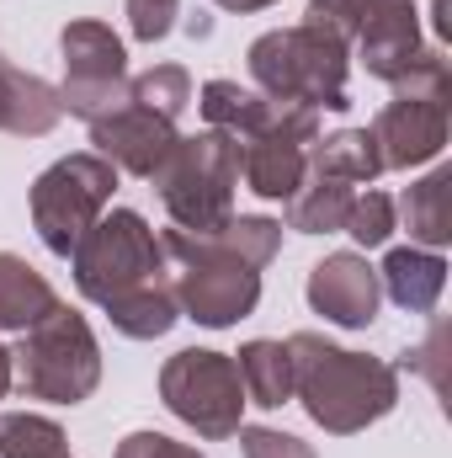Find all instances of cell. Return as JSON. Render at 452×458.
Masks as SVG:
<instances>
[{
	"label": "cell",
	"instance_id": "cell-27",
	"mask_svg": "<svg viewBox=\"0 0 452 458\" xmlns=\"http://www.w3.org/2000/svg\"><path fill=\"white\" fill-rule=\"evenodd\" d=\"M176 5L181 0H128V27L138 43H160L176 27Z\"/></svg>",
	"mask_w": 452,
	"mask_h": 458
},
{
	"label": "cell",
	"instance_id": "cell-22",
	"mask_svg": "<svg viewBox=\"0 0 452 458\" xmlns=\"http://www.w3.org/2000/svg\"><path fill=\"white\" fill-rule=\"evenodd\" d=\"M309 165H314V171H331V176H340V182H367V176L383 171L367 128H346V133H336V139H325V144L314 149Z\"/></svg>",
	"mask_w": 452,
	"mask_h": 458
},
{
	"label": "cell",
	"instance_id": "cell-3",
	"mask_svg": "<svg viewBox=\"0 0 452 458\" xmlns=\"http://www.w3.org/2000/svg\"><path fill=\"white\" fill-rule=\"evenodd\" d=\"M250 75L266 91V102L282 107H331L346 113V43L336 32L304 21V27H282L250 43Z\"/></svg>",
	"mask_w": 452,
	"mask_h": 458
},
{
	"label": "cell",
	"instance_id": "cell-16",
	"mask_svg": "<svg viewBox=\"0 0 452 458\" xmlns=\"http://www.w3.org/2000/svg\"><path fill=\"white\" fill-rule=\"evenodd\" d=\"M54 288L43 272H32L21 256L0 250V331H27L54 310Z\"/></svg>",
	"mask_w": 452,
	"mask_h": 458
},
{
	"label": "cell",
	"instance_id": "cell-28",
	"mask_svg": "<svg viewBox=\"0 0 452 458\" xmlns=\"http://www.w3.org/2000/svg\"><path fill=\"white\" fill-rule=\"evenodd\" d=\"M239 443H245V458H314L309 443H298L288 432H272V427H245Z\"/></svg>",
	"mask_w": 452,
	"mask_h": 458
},
{
	"label": "cell",
	"instance_id": "cell-31",
	"mask_svg": "<svg viewBox=\"0 0 452 458\" xmlns=\"http://www.w3.org/2000/svg\"><path fill=\"white\" fill-rule=\"evenodd\" d=\"M5 389H11V352L0 346V400H5Z\"/></svg>",
	"mask_w": 452,
	"mask_h": 458
},
{
	"label": "cell",
	"instance_id": "cell-32",
	"mask_svg": "<svg viewBox=\"0 0 452 458\" xmlns=\"http://www.w3.org/2000/svg\"><path fill=\"white\" fill-rule=\"evenodd\" d=\"M431 5H437V27H448V16H442V11H448V0H431Z\"/></svg>",
	"mask_w": 452,
	"mask_h": 458
},
{
	"label": "cell",
	"instance_id": "cell-9",
	"mask_svg": "<svg viewBox=\"0 0 452 458\" xmlns=\"http://www.w3.org/2000/svg\"><path fill=\"white\" fill-rule=\"evenodd\" d=\"M64 91L59 102L75 117L96 123L128 102V54L113 27L102 21H70L64 27Z\"/></svg>",
	"mask_w": 452,
	"mask_h": 458
},
{
	"label": "cell",
	"instance_id": "cell-5",
	"mask_svg": "<svg viewBox=\"0 0 452 458\" xmlns=\"http://www.w3.org/2000/svg\"><path fill=\"white\" fill-rule=\"evenodd\" d=\"M165 198V214L187 234H208L219 229L234 203V182H239V139H229L219 128L197 133V139H176L171 160L149 176Z\"/></svg>",
	"mask_w": 452,
	"mask_h": 458
},
{
	"label": "cell",
	"instance_id": "cell-7",
	"mask_svg": "<svg viewBox=\"0 0 452 458\" xmlns=\"http://www.w3.org/2000/svg\"><path fill=\"white\" fill-rule=\"evenodd\" d=\"M117 171L91 149V155H70L59 165H48L32 187V225L43 234V245L54 256H70L86 229L102 219V208L113 203Z\"/></svg>",
	"mask_w": 452,
	"mask_h": 458
},
{
	"label": "cell",
	"instance_id": "cell-19",
	"mask_svg": "<svg viewBox=\"0 0 452 458\" xmlns=\"http://www.w3.org/2000/svg\"><path fill=\"white\" fill-rule=\"evenodd\" d=\"M239 384H245V405H266L277 411L288 394H293V362H288V346L282 342H250L239 346Z\"/></svg>",
	"mask_w": 452,
	"mask_h": 458
},
{
	"label": "cell",
	"instance_id": "cell-25",
	"mask_svg": "<svg viewBox=\"0 0 452 458\" xmlns=\"http://www.w3.org/2000/svg\"><path fill=\"white\" fill-rule=\"evenodd\" d=\"M383 11H389V0H309V21L325 27V32H336L340 43L362 38Z\"/></svg>",
	"mask_w": 452,
	"mask_h": 458
},
{
	"label": "cell",
	"instance_id": "cell-24",
	"mask_svg": "<svg viewBox=\"0 0 452 458\" xmlns=\"http://www.w3.org/2000/svg\"><path fill=\"white\" fill-rule=\"evenodd\" d=\"M0 458H70V443L48 416H0Z\"/></svg>",
	"mask_w": 452,
	"mask_h": 458
},
{
	"label": "cell",
	"instance_id": "cell-15",
	"mask_svg": "<svg viewBox=\"0 0 452 458\" xmlns=\"http://www.w3.org/2000/svg\"><path fill=\"white\" fill-rule=\"evenodd\" d=\"M351 203H356V192H351V182H340L331 171H304V182H298V192L288 198V229H298V234H331V229H346V214H351Z\"/></svg>",
	"mask_w": 452,
	"mask_h": 458
},
{
	"label": "cell",
	"instance_id": "cell-13",
	"mask_svg": "<svg viewBox=\"0 0 452 458\" xmlns=\"http://www.w3.org/2000/svg\"><path fill=\"white\" fill-rule=\"evenodd\" d=\"M309 304H314V315L362 331V326L378 320V272L362 256L336 250L309 272Z\"/></svg>",
	"mask_w": 452,
	"mask_h": 458
},
{
	"label": "cell",
	"instance_id": "cell-12",
	"mask_svg": "<svg viewBox=\"0 0 452 458\" xmlns=\"http://www.w3.org/2000/svg\"><path fill=\"white\" fill-rule=\"evenodd\" d=\"M367 133H372V149H378L383 171L421 165V160H431L448 144V102H437V97H399V102H389L378 113V123Z\"/></svg>",
	"mask_w": 452,
	"mask_h": 458
},
{
	"label": "cell",
	"instance_id": "cell-26",
	"mask_svg": "<svg viewBox=\"0 0 452 458\" xmlns=\"http://www.w3.org/2000/svg\"><path fill=\"white\" fill-rule=\"evenodd\" d=\"M346 229H351V240L356 245H383L389 234H394V203L383 198V192H367V198H356L351 203V214H346Z\"/></svg>",
	"mask_w": 452,
	"mask_h": 458
},
{
	"label": "cell",
	"instance_id": "cell-11",
	"mask_svg": "<svg viewBox=\"0 0 452 458\" xmlns=\"http://www.w3.org/2000/svg\"><path fill=\"white\" fill-rule=\"evenodd\" d=\"M176 139H181L176 123L144 113V107H133V102H122L117 113H107V117L91 123V144H96V155H102L113 171H128V176H155V171L171 160Z\"/></svg>",
	"mask_w": 452,
	"mask_h": 458
},
{
	"label": "cell",
	"instance_id": "cell-18",
	"mask_svg": "<svg viewBox=\"0 0 452 458\" xmlns=\"http://www.w3.org/2000/svg\"><path fill=\"white\" fill-rule=\"evenodd\" d=\"M277 113V102H266V97H255V91H245V86H234V81H208L203 86V117H208V128H219L229 139H255L266 123Z\"/></svg>",
	"mask_w": 452,
	"mask_h": 458
},
{
	"label": "cell",
	"instance_id": "cell-29",
	"mask_svg": "<svg viewBox=\"0 0 452 458\" xmlns=\"http://www.w3.org/2000/svg\"><path fill=\"white\" fill-rule=\"evenodd\" d=\"M117 458H203V454L176 443V437H165V432H133V437H122Z\"/></svg>",
	"mask_w": 452,
	"mask_h": 458
},
{
	"label": "cell",
	"instance_id": "cell-30",
	"mask_svg": "<svg viewBox=\"0 0 452 458\" xmlns=\"http://www.w3.org/2000/svg\"><path fill=\"white\" fill-rule=\"evenodd\" d=\"M224 11H261V5H277V0H219Z\"/></svg>",
	"mask_w": 452,
	"mask_h": 458
},
{
	"label": "cell",
	"instance_id": "cell-2",
	"mask_svg": "<svg viewBox=\"0 0 452 458\" xmlns=\"http://www.w3.org/2000/svg\"><path fill=\"white\" fill-rule=\"evenodd\" d=\"M288 362H293V389L304 394V411L325 432H362L367 421L389 416L399 400V378L389 362L340 352L314 331H298L288 342Z\"/></svg>",
	"mask_w": 452,
	"mask_h": 458
},
{
	"label": "cell",
	"instance_id": "cell-10",
	"mask_svg": "<svg viewBox=\"0 0 452 458\" xmlns=\"http://www.w3.org/2000/svg\"><path fill=\"white\" fill-rule=\"evenodd\" d=\"M314 128H320V113H309V107H282V102H277L272 123H266L255 139L239 144V176L250 182L255 198H282V203H288V198L298 192V182H304V171H309L304 144H314Z\"/></svg>",
	"mask_w": 452,
	"mask_h": 458
},
{
	"label": "cell",
	"instance_id": "cell-23",
	"mask_svg": "<svg viewBox=\"0 0 452 458\" xmlns=\"http://www.w3.org/2000/svg\"><path fill=\"white\" fill-rule=\"evenodd\" d=\"M128 102L144 107V113H155V117H165V123H176V117L187 113V102H192V81H187V70L160 64V70L128 81Z\"/></svg>",
	"mask_w": 452,
	"mask_h": 458
},
{
	"label": "cell",
	"instance_id": "cell-17",
	"mask_svg": "<svg viewBox=\"0 0 452 458\" xmlns=\"http://www.w3.org/2000/svg\"><path fill=\"white\" fill-rule=\"evenodd\" d=\"M442 283H448V261L442 256H431V250H389V261H383V288H389V299L394 304H405V310H431L437 299H442Z\"/></svg>",
	"mask_w": 452,
	"mask_h": 458
},
{
	"label": "cell",
	"instance_id": "cell-20",
	"mask_svg": "<svg viewBox=\"0 0 452 458\" xmlns=\"http://www.w3.org/2000/svg\"><path fill=\"white\" fill-rule=\"evenodd\" d=\"M399 208H405V225H410L415 240L442 245L452 234V171H437V176H426L421 187H410Z\"/></svg>",
	"mask_w": 452,
	"mask_h": 458
},
{
	"label": "cell",
	"instance_id": "cell-21",
	"mask_svg": "<svg viewBox=\"0 0 452 458\" xmlns=\"http://www.w3.org/2000/svg\"><path fill=\"white\" fill-rule=\"evenodd\" d=\"M107 315H113V326L122 336L155 342V336H165V331L176 326V293H171V283H160V288H149V293H133V299L113 304Z\"/></svg>",
	"mask_w": 452,
	"mask_h": 458
},
{
	"label": "cell",
	"instance_id": "cell-6",
	"mask_svg": "<svg viewBox=\"0 0 452 458\" xmlns=\"http://www.w3.org/2000/svg\"><path fill=\"white\" fill-rule=\"evenodd\" d=\"M75 261V283L86 299H96L102 310H113L133 293H149L160 288L165 277V250L155 240V229L144 225L138 214L117 208V214H102L96 225L86 229V240L70 250Z\"/></svg>",
	"mask_w": 452,
	"mask_h": 458
},
{
	"label": "cell",
	"instance_id": "cell-1",
	"mask_svg": "<svg viewBox=\"0 0 452 458\" xmlns=\"http://www.w3.org/2000/svg\"><path fill=\"white\" fill-rule=\"evenodd\" d=\"M282 225L272 219H224L208 234L171 229L160 240L171 261V293L176 310H187L197 326H234L261 299V267L277 256Z\"/></svg>",
	"mask_w": 452,
	"mask_h": 458
},
{
	"label": "cell",
	"instance_id": "cell-4",
	"mask_svg": "<svg viewBox=\"0 0 452 458\" xmlns=\"http://www.w3.org/2000/svg\"><path fill=\"white\" fill-rule=\"evenodd\" d=\"M11 378L32 394V400H54V405H80L96 378H102V352L91 326L54 304L38 326L21 331V346L11 352Z\"/></svg>",
	"mask_w": 452,
	"mask_h": 458
},
{
	"label": "cell",
	"instance_id": "cell-14",
	"mask_svg": "<svg viewBox=\"0 0 452 458\" xmlns=\"http://www.w3.org/2000/svg\"><path fill=\"white\" fill-rule=\"evenodd\" d=\"M64 113L59 91L38 75H21L16 64L0 59V128L5 133H48Z\"/></svg>",
	"mask_w": 452,
	"mask_h": 458
},
{
	"label": "cell",
	"instance_id": "cell-8",
	"mask_svg": "<svg viewBox=\"0 0 452 458\" xmlns=\"http://www.w3.org/2000/svg\"><path fill=\"white\" fill-rule=\"evenodd\" d=\"M160 394L165 405L197 427L203 437H229L239 432V411H245V384L239 368L224 352H176L160 373Z\"/></svg>",
	"mask_w": 452,
	"mask_h": 458
}]
</instances>
